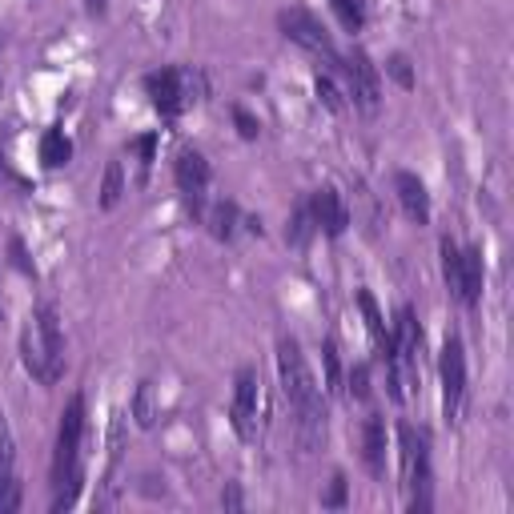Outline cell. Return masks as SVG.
I'll list each match as a JSON object with an SVG mask.
<instances>
[{"instance_id": "6da1fadb", "label": "cell", "mask_w": 514, "mask_h": 514, "mask_svg": "<svg viewBox=\"0 0 514 514\" xmlns=\"http://www.w3.org/2000/svg\"><path fill=\"white\" fill-rule=\"evenodd\" d=\"M278 370H282V390L290 398V410L298 418V438L306 450H318L326 442V402L298 338L278 342Z\"/></svg>"}, {"instance_id": "7a4b0ae2", "label": "cell", "mask_w": 514, "mask_h": 514, "mask_svg": "<svg viewBox=\"0 0 514 514\" xmlns=\"http://www.w3.org/2000/svg\"><path fill=\"white\" fill-rule=\"evenodd\" d=\"M21 362L41 386L61 382V374H65V334H61V322H57L53 306H37L29 314L25 334H21Z\"/></svg>"}, {"instance_id": "3957f363", "label": "cell", "mask_w": 514, "mask_h": 514, "mask_svg": "<svg viewBox=\"0 0 514 514\" xmlns=\"http://www.w3.org/2000/svg\"><path fill=\"white\" fill-rule=\"evenodd\" d=\"M81 442H85V394H73L61 426H57V450H53V486H65L69 478H77V458H81Z\"/></svg>"}, {"instance_id": "277c9868", "label": "cell", "mask_w": 514, "mask_h": 514, "mask_svg": "<svg viewBox=\"0 0 514 514\" xmlns=\"http://www.w3.org/2000/svg\"><path fill=\"white\" fill-rule=\"evenodd\" d=\"M193 85H197V77L189 69H157L145 77L149 105L161 113V121H177L193 105Z\"/></svg>"}, {"instance_id": "5b68a950", "label": "cell", "mask_w": 514, "mask_h": 514, "mask_svg": "<svg viewBox=\"0 0 514 514\" xmlns=\"http://www.w3.org/2000/svg\"><path fill=\"white\" fill-rule=\"evenodd\" d=\"M278 29H282L286 41H294L298 49H306V53L330 61V65L342 61L338 49H334V37L326 33V25H322L314 13H306V9H286V13H278Z\"/></svg>"}, {"instance_id": "8992f818", "label": "cell", "mask_w": 514, "mask_h": 514, "mask_svg": "<svg viewBox=\"0 0 514 514\" xmlns=\"http://www.w3.org/2000/svg\"><path fill=\"white\" fill-rule=\"evenodd\" d=\"M209 177H213V169H209L205 153H197V149H181L177 153L173 181L181 189V201H185L189 217H197V221H205V189H209Z\"/></svg>"}, {"instance_id": "52a82bcc", "label": "cell", "mask_w": 514, "mask_h": 514, "mask_svg": "<svg viewBox=\"0 0 514 514\" xmlns=\"http://www.w3.org/2000/svg\"><path fill=\"white\" fill-rule=\"evenodd\" d=\"M338 65H342V73H346V85H350L354 105H358L366 117H374V113L382 109V77H378V65H374L362 49H350Z\"/></svg>"}, {"instance_id": "ba28073f", "label": "cell", "mask_w": 514, "mask_h": 514, "mask_svg": "<svg viewBox=\"0 0 514 514\" xmlns=\"http://www.w3.org/2000/svg\"><path fill=\"white\" fill-rule=\"evenodd\" d=\"M438 378H442V406H446V418H458L462 398H466V350H462V338H458V334H450V338L442 342Z\"/></svg>"}, {"instance_id": "9c48e42d", "label": "cell", "mask_w": 514, "mask_h": 514, "mask_svg": "<svg viewBox=\"0 0 514 514\" xmlns=\"http://www.w3.org/2000/svg\"><path fill=\"white\" fill-rule=\"evenodd\" d=\"M257 386H262V378H257L253 366H241L237 378H233V406H229V422L237 430L241 442H253L257 438Z\"/></svg>"}, {"instance_id": "30bf717a", "label": "cell", "mask_w": 514, "mask_h": 514, "mask_svg": "<svg viewBox=\"0 0 514 514\" xmlns=\"http://www.w3.org/2000/svg\"><path fill=\"white\" fill-rule=\"evenodd\" d=\"M398 454H402V486H406V490L430 486V450H426V434H418L410 422H398Z\"/></svg>"}, {"instance_id": "8fae6325", "label": "cell", "mask_w": 514, "mask_h": 514, "mask_svg": "<svg viewBox=\"0 0 514 514\" xmlns=\"http://www.w3.org/2000/svg\"><path fill=\"white\" fill-rule=\"evenodd\" d=\"M310 213H314V225H318L326 237H342V233L350 229V209H346L342 193L330 189V185H322V189L310 193Z\"/></svg>"}, {"instance_id": "7c38bea8", "label": "cell", "mask_w": 514, "mask_h": 514, "mask_svg": "<svg viewBox=\"0 0 514 514\" xmlns=\"http://www.w3.org/2000/svg\"><path fill=\"white\" fill-rule=\"evenodd\" d=\"M21 506V482H17V450H13V430L0 414V514Z\"/></svg>"}, {"instance_id": "4fadbf2b", "label": "cell", "mask_w": 514, "mask_h": 514, "mask_svg": "<svg viewBox=\"0 0 514 514\" xmlns=\"http://www.w3.org/2000/svg\"><path fill=\"white\" fill-rule=\"evenodd\" d=\"M394 193H398L402 213H406L414 225H430V193H426L422 177H414L410 169H398V173H394Z\"/></svg>"}, {"instance_id": "5bb4252c", "label": "cell", "mask_w": 514, "mask_h": 514, "mask_svg": "<svg viewBox=\"0 0 514 514\" xmlns=\"http://www.w3.org/2000/svg\"><path fill=\"white\" fill-rule=\"evenodd\" d=\"M362 462L374 478H386V418L366 414L362 422Z\"/></svg>"}, {"instance_id": "9a60e30c", "label": "cell", "mask_w": 514, "mask_h": 514, "mask_svg": "<svg viewBox=\"0 0 514 514\" xmlns=\"http://www.w3.org/2000/svg\"><path fill=\"white\" fill-rule=\"evenodd\" d=\"M478 298H482V253L478 249H462V294H458V302L466 310H474Z\"/></svg>"}, {"instance_id": "2e32d148", "label": "cell", "mask_w": 514, "mask_h": 514, "mask_svg": "<svg viewBox=\"0 0 514 514\" xmlns=\"http://www.w3.org/2000/svg\"><path fill=\"white\" fill-rule=\"evenodd\" d=\"M241 221H245V217H241V209H237L233 201H213V205L205 209V225H209V233H213L217 241H233V233H237Z\"/></svg>"}, {"instance_id": "e0dca14e", "label": "cell", "mask_w": 514, "mask_h": 514, "mask_svg": "<svg viewBox=\"0 0 514 514\" xmlns=\"http://www.w3.org/2000/svg\"><path fill=\"white\" fill-rule=\"evenodd\" d=\"M358 310H362L366 330H370V338H374V346H378V358H382V354H390V350H394V342H390V330H386L382 310H378V302H374V294H370V290H358Z\"/></svg>"}, {"instance_id": "ac0fdd59", "label": "cell", "mask_w": 514, "mask_h": 514, "mask_svg": "<svg viewBox=\"0 0 514 514\" xmlns=\"http://www.w3.org/2000/svg\"><path fill=\"white\" fill-rule=\"evenodd\" d=\"M73 161V141L65 137V129H49L41 137V165L45 169H65Z\"/></svg>"}, {"instance_id": "d6986e66", "label": "cell", "mask_w": 514, "mask_h": 514, "mask_svg": "<svg viewBox=\"0 0 514 514\" xmlns=\"http://www.w3.org/2000/svg\"><path fill=\"white\" fill-rule=\"evenodd\" d=\"M318 233V225H314V213H310V201H302L294 213H290V221H286V241L294 245V249H302L310 237Z\"/></svg>"}, {"instance_id": "ffe728a7", "label": "cell", "mask_w": 514, "mask_h": 514, "mask_svg": "<svg viewBox=\"0 0 514 514\" xmlns=\"http://www.w3.org/2000/svg\"><path fill=\"white\" fill-rule=\"evenodd\" d=\"M129 414L137 418V426H141V430H149V426L157 422V390H153V382H149V378L137 386V394H133V410H129Z\"/></svg>"}, {"instance_id": "44dd1931", "label": "cell", "mask_w": 514, "mask_h": 514, "mask_svg": "<svg viewBox=\"0 0 514 514\" xmlns=\"http://www.w3.org/2000/svg\"><path fill=\"white\" fill-rule=\"evenodd\" d=\"M442 278H446V290L458 298L462 294V249L450 237L442 241Z\"/></svg>"}, {"instance_id": "7402d4cb", "label": "cell", "mask_w": 514, "mask_h": 514, "mask_svg": "<svg viewBox=\"0 0 514 514\" xmlns=\"http://www.w3.org/2000/svg\"><path fill=\"white\" fill-rule=\"evenodd\" d=\"M330 9L338 13L342 29H350V33H358L366 25V0H330Z\"/></svg>"}, {"instance_id": "603a6c76", "label": "cell", "mask_w": 514, "mask_h": 514, "mask_svg": "<svg viewBox=\"0 0 514 514\" xmlns=\"http://www.w3.org/2000/svg\"><path fill=\"white\" fill-rule=\"evenodd\" d=\"M125 193V173H121V161H109L105 169V181H101V209H113Z\"/></svg>"}, {"instance_id": "cb8c5ba5", "label": "cell", "mask_w": 514, "mask_h": 514, "mask_svg": "<svg viewBox=\"0 0 514 514\" xmlns=\"http://www.w3.org/2000/svg\"><path fill=\"white\" fill-rule=\"evenodd\" d=\"M322 362H326V390L330 394H342L346 390V378H342V362H338V346L326 338L322 342Z\"/></svg>"}, {"instance_id": "d4e9b609", "label": "cell", "mask_w": 514, "mask_h": 514, "mask_svg": "<svg viewBox=\"0 0 514 514\" xmlns=\"http://www.w3.org/2000/svg\"><path fill=\"white\" fill-rule=\"evenodd\" d=\"M386 73L394 77V85H398V89H406V93L414 89V65H410V57H406V53H394V57L386 61Z\"/></svg>"}, {"instance_id": "484cf974", "label": "cell", "mask_w": 514, "mask_h": 514, "mask_svg": "<svg viewBox=\"0 0 514 514\" xmlns=\"http://www.w3.org/2000/svg\"><path fill=\"white\" fill-rule=\"evenodd\" d=\"M314 89H318V101H322L330 113H346V93H342L330 77H322V73H318V85H314Z\"/></svg>"}, {"instance_id": "4316f807", "label": "cell", "mask_w": 514, "mask_h": 514, "mask_svg": "<svg viewBox=\"0 0 514 514\" xmlns=\"http://www.w3.org/2000/svg\"><path fill=\"white\" fill-rule=\"evenodd\" d=\"M133 153H137V165H141V177L153 169V153H157V133H145V137H137L133 145H129Z\"/></svg>"}, {"instance_id": "83f0119b", "label": "cell", "mask_w": 514, "mask_h": 514, "mask_svg": "<svg viewBox=\"0 0 514 514\" xmlns=\"http://www.w3.org/2000/svg\"><path fill=\"white\" fill-rule=\"evenodd\" d=\"M350 398H354V402H366V398H370V366H366V362H358V366L350 370Z\"/></svg>"}, {"instance_id": "f1b7e54d", "label": "cell", "mask_w": 514, "mask_h": 514, "mask_svg": "<svg viewBox=\"0 0 514 514\" xmlns=\"http://www.w3.org/2000/svg\"><path fill=\"white\" fill-rule=\"evenodd\" d=\"M233 125H237V133H241L245 141H257V133H262V121H257L253 113H245L241 105H233Z\"/></svg>"}, {"instance_id": "f546056e", "label": "cell", "mask_w": 514, "mask_h": 514, "mask_svg": "<svg viewBox=\"0 0 514 514\" xmlns=\"http://www.w3.org/2000/svg\"><path fill=\"white\" fill-rule=\"evenodd\" d=\"M326 506H346V474H334V482H330V494H326Z\"/></svg>"}, {"instance_id": "4dcf8cb0", "label": "cell", "mask_w": 514, "mask_h": 514, "mask_svg": "<svg viewBox=\"0 0 514 514\" xmlns=\"http://www.w3.org/2000/svg\"><path fill=\"white\" fill-rule=\"evenodd\" d=\"M13 266H17L21 274H33V262H29V253H25L21 241H13Z\"/></svg>"}, {"instance_id": "1f68e13d", "label": "cell", "mask_w": 514, "mask_h": 514, "mask_svg": "<svg viewBox=\"0 0 514 514\" xmlns=\"http://www.w3.org/2000/svg\"><path fill=\"white\" fill-rule=\"evenodd\" d=\"M221 502H225L229 510H237V506H241V490H237V482H229V486H225V494H221Z\"/></svg>"}, {"instance_id": "d6a6232c", "label": "cell", "mask_w": 514, "mask_h": 514, "mask_svg": "<svg viewBox=\"0 0 514 514\" xmlns=\"http://www.w3.org/2000/svg\"><path fill=\"white\" fill-rule=\"evenodd\" d=\"M85 9H89V17H105L109 13V0H85Z\"/></svg>"}]
</instances>
